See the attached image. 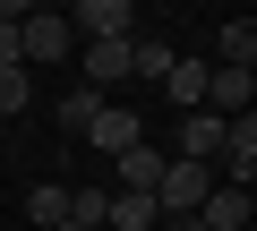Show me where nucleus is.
Listing matches in <instances>:
<instances>
[{
  "label": "nucleus",
  "instance_id": "20e7f679",
  "mask_svg": "<svg viewBox=\"0 0 257 231\" xmlns=\"http://www.w3.org/2000/svg\"><path fill=\"white\" fill-rule=\"evenodd\" d=\"M248 94H257V69H223V60H206V103H197V111H214V120H240V111H248Z\"/></svg>",
  "mask_w": 257,
  "mask_h": 231
},
{
  "label": "nucleus",
  "instance_id": "0eeeda50",
  "mask_svg": "<svg viewBox=\"0 0 257 231\" xmlns=\"http://www.w3.org/2000/svg\"><path fill=\"white\" fill-rule=\"evenodd\" d=\"M111 163H120V188H128V197H155V180H163V163H172V154L138 137V146H128V154H111Z\"/></svg>",
  "mask_w": 257,
  "mask_h": 231
},
{
  "label": "nucleus",
  "instance_id": "1a4fd4ad",
  "mask_svg": "<svg viewBox=\"0 0 257 231\" xmlns=\"http://www.w3.org/2000/svg\"><path fill=\"white\" fill-rule=\"evenodd\" d=\"M128 43H138V35H128ZM128 43H86V86H94V94L128 77Z\"/></svg>",
  "mask_w": 257,
  "mask_h": 231
},
{
  "label": "nucleus",
  "instance_id": "423d86ee",
  "mask_svg": "<svg viewBox=\"0 0 257 231\" xmlns=\"http://www.w3.org/2000/svg\"><path fill=\"white\" fill-rule=\"evenodd\" d=\"M138 137H146V120H138L128 103H103L94 120H86V146H103V154H128Z\"/></svg>",
  "mask_w": 257,
  "mask_h": 231
},
{
  "label": "nucleus",
  "instance_id": "39448f33",
  "mask_svg": "<svg viewBox=\"0 0 257 231\" xmlns=\"http://www.w3.org/2000/svg\"><path fill=\"white\" fill-rule=\"evenodd\" d=\"M223 129H231V120H214V111H180L172 154H180V163H214V154H223Z\"/></svg>",
  "mask_w": 257,
  "mask_h": 231
},
{
  "label": "nucleus",
  "instance_id": "dca6fc26",
  "mask_svg": "<svg viewBox=\"0 0 257 231\" xmlns=\"http://www.w3.org/2000/svg\"><path fill=\"white\" fill-rule=\"evenodd\" d=\"M26 214H35L43 231H60V214H69V188H52V180H35V197H26Z\"/></svg>",
  "mask_w": 257,
  "mask_h": 231
},
{
  "label": "nucleus",
  "instance_id": "6ab92c4d",
  "mask_svg": "<svg viewBox=\"0 0 257 231\" xmlns=\"http://www.w3.org/2000/svg\"><path fill=\"white\" fill-rule=\"evenodd\" d=\"M26 9H35V0H0V26H18V18H26Z\"/></svg>",
  "mask_w": 257,
  "mask_h": 231
},
{
  "label": "nucleus",
  "instance_id": "2eb2a0df",
  "mask_svg": "<svg viewBox=\"0 0 257 231\" xmlns=\"http://www.w3.org/2000/svg\"><path fill=\"white\" fill-rule=\"evenodd\" d=\"M26 103H35V77H26V60H18V69H0V120H18Z\"/></svg>",
  "mask_w": 257,
  "mask_h": 231
},
{
  "label": "nucleus",
  "instance_id": "9b49d317",
  "mask_svg": "<svg viewBox=\"0 0 257 231\" xmlns=\"http://www.w3.org/2000/svg\"><path fill=\"white\" fill-rule=\"evenodd\" d=\"M103 231H155V197H128V188H111V205H103Z\"/></svg>",
  "mask_w": 257,
  "mask_h": 231
},
{
  "label": "nucleus",
  "instance_id": "f03ea898",
  "mask_svg": "<svg viewBox=\"0 0 257 231\" xmlns=\"http://www.w3.org/2000/svg\"><path fill=\"white\" fill-rule=\"evenodd\" d=\"M69 52H77V35H69L60 9H26V18H18V60H26V69H52V60H69Z\"/></svg>",
  "mask_w": 257,
  "mask_h": 231
},
{
  "label": "nucleus",
  "instance_id": "6e6552de",
  "mask_svg": "<svg viewBox=\"0 0 257 231\" xmlns=\"http://www.w3.org/2000/svg\"><path fill=\"white\" fill-rule=\"evenodd\" d=\"M197 222H206V231H248V188H223V180H214L206 205H197Z\"/></svg>",
  "mask_w": 257,
  "mask_h": 231
},
{
  "label": "nucleus",
  "instance_id": "f3484780",
  "mask_svg": "<svg viewBox=\"0 0 257 231\" xmlns=\"http://www.w3.org/2000/svg\"><path fill=\"white\" fill-rule=\"evenodd\" d=\"M155 231H206L197 214H155Z\"/></svg>",
  "mask_w": 257,
  "mask_h": 231
},
{
  "label": "nucleus",
  "instance_id": "4468645a",
  "mask_svg": "<svg viewBox=\"0 0 257 231\" xmlns=\"http://www.w3.org/2000/svg\"><path fill=\"white\" fill-rule=\"evenodd\" d=\"M103 205H111V188H69V214H60V222H77V231H103Z\"/></svg>",
  "mask_w": 257,
  "mask_h": 231
},
{
  "label": "nucleus",
  "instance_id": "f257e3e1",
  "mask_svg": "<svg viewBox=\"0 0 257 231\" xmlns=\"http://www.w3.org/2000/svg\"><path fill=\"white\" fill-rule=\"evenodd\" d=\"M69 35L77 43H128V35H138V0H69Z\"/></svg>",
  "mask_w": 257,
  "mask_h": 231
},
{
  "label": "nucleus",
  "instance_id": "a211bd4d",
  "mask_svg": "<svg viewBox=\"0 0 257 231\" xmlns=\"http://www.w3.org/2000/svg\"><path fill=\"white\" fill-rule=\"evenodd\" d=\"M0 69H18V26H0Z\"/></svg>",
  "mask_w": 257,
  "mask_h": 231
},
{
  "label": "nucleus",
  "instance_id": "9d476101",
  "mask_svg": "<svg viewBox=\"0 0 257 231\" xmlns=\"http://www.w3.org/2000/svg\"><path fill=\"white\" fill-rule=\"evenodd\" d=\"M163 94H172V111H197L206 103V60H172L163 69Z\"/></svg>",
  "mask_w": 257,
  "mask_h": 231
},
{
  "label": "nucleus",
  "instance_id": "7ed1b4c3",
  "mask_svg": "<svg viewBox=\"0 0 257 231\" xmlns=\"http://www.w3.org/2000/svg\"><path fill=\"white\" fill-rule=\"evenodd\" d=\"M206 188H214V163H163V180H155V214H197L206 205Z\"/></svg>",
  "mask_w": 257,
  "mask_h": 231
},
{
  "label": "nucleus",
  "instance_id": "f8f14e48",
  "mask_svg": "<svg viewBox=\"0 0 257 231\" xmlns=\"http://www.w3.org/2000/svg\"><path fill=\"white\" fill-rule=\"evenodd\" d=\"M94 111H103V94H94V86H69V94H60V129H69V137H86Z\"/></svg>",
  "mask_w": 257,
  "mask_h": 231
},
{
  "label": "nucleus",
  "instance_id": "ddd939ff",
  "mask_svg": "<svg viewBox=\"0 0 257 231\" xmlns=\"http://www.w3.org/2000/svg\"><path fill=\"white\" fill-rule=\"evenodd\" d=\"M214 52H223V69H248V60H257V26H248V18H231Z\"/></svg>",
  "mask_w": 257,
  "mask_h": 231
}]
</instances>
